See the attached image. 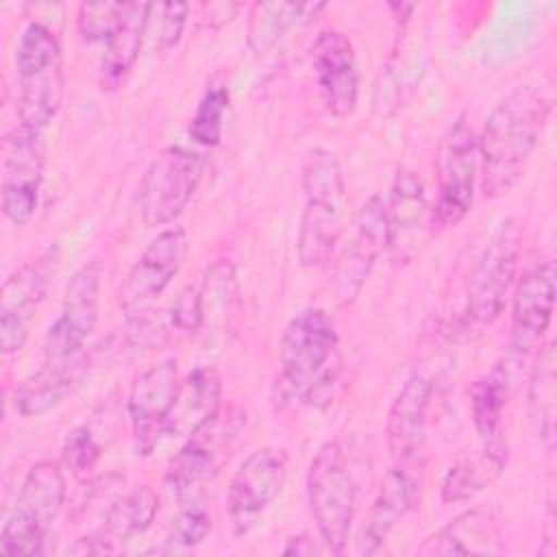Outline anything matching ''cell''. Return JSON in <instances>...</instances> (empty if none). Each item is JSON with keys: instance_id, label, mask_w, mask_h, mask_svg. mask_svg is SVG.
<instances>
[{"instance_id": "cell-28", "label": "cell", "mask_w": 557, "mask_h": 557, "mask_svg": "<svg viewBox=\"0 0 557 557\" xmlns=\"http://www.w3.org/2000/svg\"><path fill=\"white\" fill-rule=\"evenodd\" d=\"M324 4H294V2H257L250 9V24H248V44L257 54H265L272 50L285 33L300 24L315 17Z\"/></svg>"}, {"instance_id": "cell-33", "label": "cell", "mask_w": 557, "mask_h": 557, "mask_svg": "<svg viewBox=\"0 0 557 557\" xmlns=\"http://www.w3.org/2000/svg\"><path fill=\"white\" fill-rule=\"evenodd\" d=\"M211 531V516L209 511L194 503H187L170 522L161 546H157L152 553L159 555H181L194 550L198 544L205 542V537Z\"/></svg>"}, {"instance_id": "cell-37", "label": "cell", "mask_w": 557, "mask_h": 557, "mask_svg": "<svg viewBox=\"0 0 557 557\" xmlns=\"http://www.w3.org/2000/svg\"><path fill=\"white\" fill-rule=\"evenodd\" d=\"M154 11L159 13V44L161 48H174L183 35L189 4L185 2H165L154 4Z\"/></svg>"}, {"instance_id": "cell-38", "label": "cell", "mask_w": 557, "mask_h": 557, "mask_svg": "<svg viewBox=\"0 0 557 557\" xmlns=\"http://www.w3.org/2000/svg\"><path fill=\"white\" fill-rule=\"evenodd\" d=\"M318 553V546L307 535H294L283 546V555H313Z\"/></svg>"}, {"instance_id": "cell-16", "label": "cell", "mask_w": 557, "mask_h": 557, "mask_svg": "<svg viewBox=\"0 0 557 557\" xmlns=\"http://www.w3.org/2000/svg\"><path fill=\"white\" fill-rule=\"evenodd\" d=\"M555 285L557 270L553 257L535 261L520 278H516L509 324V348L516 361L527 359L542 346V337L553 320Z\"/></svg>"}, {"instance_id": "cell-22", "label": "cell", "mask_w": 557, "mask_h": 557, "mask_svg": "<svg viewBox=\"0 0 557 557\" xmlns=\"http://www.w3.org/2000/svg\"><path fill=\"white\" fill-rule=\"evenodd\" d=\"M387 207L389 226V250L396 259H409L420 242L426 224H431V209L426 205V191L422 178L409 170L400 168L394 176Z\"/></svg>"}, {"instance_id": "cell-34", "label": "cell", "mask_w": 557, "mask_h": 557, "mask_svg": "<svg viewBox=\"0 0 557 557\" xmlns=\"http://www.w3.org/2000/svg\"><path fill=\"white\" fill-rule=\"evenodd\" d=\"M98 459H100V446L94 433L85 424H78L65 433V440L61 446V461L72 472L74 479L85 481L94 472Z\"/></svg>"}, {"instance_id": "cell-5", "label": "cell", "mask_w": 557, "mask_h": 557, "mask_svg": "<svg viewBox=\"0 0 557 557\" xmlns=\"http://www.w3.org/2000/svg\"><path fill=\"white\" fill-rule=\"evenodd\" d=\"M307 496L324 548L342 555L357 516L359 487L339 442L318 448L307 470Z\"/></svg>"}, {"instance_id": "cell-20", "label": "cell", "mask_w": 557, "mask_h": 557, "mask_svg": "<svg viewBox=\"0 0 557 557\" xmlns=\"http://www.w3.org/2000/svg\"><path fill=\"white\" fill-rule=\"evenodd\" d=\"M431 394V379L422 372H413L396 394L385 422L392 463H424Z\"/></svg>"}, {"instance_id": "cell-15", "label": "cell", "mask_w": 557, "mask_h": 557, "mask_svg": "<svg viewBox=\"0 0 557 557\" xmlns=\"http://www.w3.org/2000/svg\"><path fill=\"white\" fill-rule=\"evenodd\" d=\"M44 133L17 124L2 146V176L0 200L4 218L24 226L37 211L39 191L44 181Z\"/></svg>"}, {"instance_id": "cell-11", "label": "cell", "mask_w": 557, "mask_h": 557, "mask_svg": "<svg viewBox=\"0 0 557 557\" xmlns=\"http://www.w3.org/2000/svg\"><path fill=\"white\" fill-rule=\"evenodd\" d=\"M339 244V252L331 259V287L339 305H350L361 294L376 259L389 248L385 198L370 196L357 211L346 242Z\"/></svg>"}, {"instance_id": "cell-6", "label": "cell", "mask_w": 557, "mask_h": 557, "mask_svg": "<svg viewBox=\"0 0 557 557\" xmlns=\"http://www.w3.org/2000/svg\"><path fill=\"white\" fill-rule=\"evenodd\" d=\"M65 503V476L57 461L33 463L0 533L2 555H39L52 522Z\"/></svg>"}, {"instance_id": "cell-9", "label": "cell", "mask_w": 557, "mask_h": 557, "mask_svg": "<svg viewBox=\"0 0 557 557\" xmlns=\"http://www.w3.org/2000/svg\"><path fill=\"white\" fill-rule=\"evenodd\" d=\"M205 159L183 146H165L152 157L139 181V215L146 226L172 224L194 198Z\"/></svg>"}, {"instance_id": "cell-10", "label": "cell", "mask_w": 557, "mask_h": 557, "mask_svg": "<svg viewBox=\"0 0 557 557\" xmlns=\"http://www.w3.org/2000/svg\"><path fill=\"white\" fill-rule=\"evenodd\" d=\"M242 424L244 416L237 409H222L183 442L165 470V483L181 500L194 503L198 492L218 474L220 466L228 459Z\"/></svg>"}, {"instance_id": "cell-30", "label": "cell", "mask_w": 557, "mask_h": 557, "mask_svg": "<svg viewBox=\"0 0 557 557\" xmlns=\"http://www.w3.org/2000/svg\"><path fill=\"white\" fill-rule=\"evenodd\" d=\"M529 411L540 437L553 446L555 440V342L548 339L535 350L529 374Z\"/></svg>"}, {"instance_id": "cell-24", "label": "cell", "mask_w": 557, "mask_h": 557, "mask_svg": "<svg viewBox=\"0 0 557 557\" xmlns=\"http://www.w3.org/2000/svg\"><path fill=\"white\" fill-rule=\"evenodd\" d=\"M150 22V4L146 2H122L117 22L104 41V54L100 61V85L102 89H120L133 72L144 35Z\"/></svg>"}, {"instance_id": "cell-31", "label": "cell", "mask_w": 557, "mask_h": 557, "mask_svg": "<svg viewBox=\"0 0 557 557\" xmlns=\"http://www.w3.org/2000/svg\"><path fill=\"white\" fill-rule=\"evenodd\" d=\"M507 392H509L507 366H496L492 372L476 379L470 387V418H472L474 431L483 442L500 435Z\"/></svg>"}, {"instance_id": "cell-4", "label": "cell", "mask_w": 557, "mask_h": 557, "mask_svg": "<svg viewBox=\"0 0 557 557\" xmlns=\"http://www.w3.org/2000/svg\"><path fill=\"white\" fill-rule=\"evenodd\" d=\"M20 124L46 131L63 102V52L54 30L28 22L15 48Z\"/></svg>"}, {"instance_id": "cell-14", "label": "cell", "mask_w": 557, "mask_h": 557, "mask_svg": "<svg viewBox=\"0 0 557 557\" xmlns=\"http://www.w3.org/2000/svg\"><path fill=\"white\" fill-rule=\"evenodd\" d=\"M100 311V265L89 261L81 265L63 294L59 315L44 339V361H76L85 357Z\"/></svg>"}, {"instance_id": "cell-27", "label": "cell", "mask_w": 557, "mask_h": 557, "mask_svg": "<svg viewBox=\"0 0 557 557\" xmlns=\"http://www.w3.org/2000/svg\"><path fill=\"white\" fill-rule=\"evenodd\" d=\"M85 357L76 361H44L39 370L15 385L13 407L24 418H37L59 407L78 383Z\"/></svg>"}, {"instance_id": "cell-7", "label": "cell", "mask_w": 557, "mask_h": 557, "mask_svg": "<svg viewBox=\"0 0 557 557\" xmlns=\"http://www.w3.org/2000/svg\"><path fill=\"white\" fill-rule=\"evenodd\" d=\"M520 250L522 233L518 224L507 218L492 233L472 268L463 311L468 324L483 329L498 320L518 278Z\"/></svg>"}, {"instance_id": "cell-3", "label": "cell", "mask_w": 557, "mask_h": 557, "mask_svg": "<svg viewBox=\"0 0 557 557\" xmlns=\"http://www.w3.org/2000/svg\"><path fill=\"white\" fill-rule=\"evenodd\" d=\"M302 213L298 224V259L302 268H324L346 231V181L337 157L311 148L300 172Z\"/></svg>"}, {"instance_id": "cell-12", "label": "cell", "mask_w": 557, "mask_h": 557, "mask_svg": "<svg viewBox=\"0 0 557 557\" xmlns=\"http://www.w3.org/2000/svg\"><path fill=\"white\" fill-rule=\"evenodd\" d=\"M287 450L261 446L235 470L226 490V511L235 535L248 533L272 507L287 481Z\"/></svg>"}, {"instance_id": "cell-21", "label": "cell", "mask_w": 557, "mask_h": 557, "mask_svg": "<svg viewBox=\"0 0 557 557\" xmlns=\"http://www.w3.org/2000/svg\"><path fill=\"white\" fill-rule=\"evenodd\" d=\"M424 463H392L372 500L366 524L361 527L357 546L361 553H379L394 527L413 509Z\"/></svg>"}, {"instance_id": "cell-36", "label": "cell", "mask_w": 557, "mask_h": 557, "mask_svg": "<svg viewBox=\"0 0 557 557\" xmlns=\"http://www.w3.org/2000/svg\"><path fill=\"white\" fill-rule=\"evenodd\" d=\"M170 326L176 333L194 335L202 329V302H200V289L185 287L170 309Z\"/></svg>"}, {"instance_id": "cell-25", "label": "cell", "mask_w": 557, "mask_h": 557, "mask_svg": "<svg viewBox=\"0 0 557 557\" xmlns=\"http://www.w3.org/2000/svg\"><path fill=\"white\" fill-rule=\"evenodd\" d=\"M503 550L498 522L490 511L468 509L429 535L416 555H490Z\"/></svg>"}, {"instance_id": "cell-23", "label": "cell", "mask_w": 557, "mask_h": 557, "mask_svg": "<svg viewBox=\"0 0 557 557\" xmlns=\"http://www.w3.org/2000/svg\"><path fill=\"white\" fill-rule=\"evenodd\" d=\"M222 409V379L218 370L211 366H198L178 385L165 435L187 440Z\"/></svg>"}, {"instance_id": "cell-17", "label": "cell", "mask_w": 557, "mask_h": 557, "mask_svg": "<svg viewBox=\"0 0 557 557\" xmlns=\"http://www.w3.org/2000/svg\"><path fill=\"white\" fill-rule=\"evenodd\" d=\"M178 385L181 376L174 357L161 359L135 376L126 409L139 455H150L165 435Z\"/></svg>"}, {"instance_id": "cell-19", "label": "cell", "mask_w": 557, "mask_h": 557, "mask_svg": "<svg viewBox=\"0 0 557 557\" xmlns=\"http://www.w3.org/2000/svg\"><path fill=\"white\" fill-rule=\"evenodd\" d=\"M48 265L26 261L9 274L0 292V346L4 355H15L28 342L37 311L48 292Z\"/></svg>"}, {"instance_id": "cell-29", "label": "cell", "mask_w": 557, "mask_h": 557, "mask_svg": "<svg viewBox=\"0 0 557 557\" xmlns=\"http://www.w3.org/2000/svg\"><path fill=\"white\" fill-rule=\"evenodd\" d=\"M159 511V496L150 485L135 487L113 500L104 513V527L100 529L115 544L128 542L150 529Z\"/></svg>"}, {"instance_id": "cell-26", "label": "cell", "mask_w": 557, "mask_h": 557, "mask_svg": "<svg viewBox=\"0 0 557 557\" xmlns=\"http://www.w3.org/2000/svg\"><path fill=\"white\" fill-rule=\"evenodd\" d=\"M507 466V444L496 435L483 442V448L459 457L442 476V503L457 505L472 500L490 483H494Z\"/></svg>"}, {"instance_id": "cell-18", "label": "cell", "mask_w": 557, "mask_h": 557, "mask_svg": "<svg viewBox=\"0 0 557 557\" xmlns=\"http://www.w3.org/2000/svg\"><path fill=\"white\" fill-rule=\"evenodd\" d=\"M311 67L324 107L348 117L359 102V65L352 41L342 30H322L311 48Z\"/></svg>"}, {"instance_id": "cell-13", "label": "cell", "mask_w": 557, "mask_h": 557, "mask_svg": "<svg viewBox=\"0 0 557 557\" xmlns=\"http://www.w3.org/2000/svg\"><path fill=\"white\" fill-rule=\"evenodd\" d=\"M187 252L189 239L181 226L161 231L144 248L117 289V305L128 320L152 311L154 302L163 296L168 285L183 268Z\"/></svg>"}, {"instance_id": "cell-2", "label": "cell", "mask_w": 557, "mask_h": 557, "mask_svg": "<svg viewBox=\"0 0 557 557\" xmlns=\"http://www.w3.org/2000/svg\"><path fill=\"white\" fill-rule=\"evenodd\" d=\"M342 374L339 333L320 307L298 311L285 326L278 348L274 398L285 407L324 405Z\"/></svg>"}, {"instance_id": "cell-1", "label": "cell", "mask_w": 557, "mask_h": 557, "mask_svg": "<svg viewBox=\"0 0 557 557\" xmlns=\"http://www.w3.org/2000/svg\"><path fill=\"white\" fill-rule=\"evenodd\" d=\"M550 98L537 85H518L487 115L479 146L485 198L509 194L522 178L548 122Z\"/></svg>"}, {"instance_id": "cell-8", "label": "cell", "mask_w": 557, "mask_h": 557, "mask_svg": "<svg viewBox=\"0 0 557 557\" xmlns=\"http://www.w3.org/2000/svg\"><path fill=\"white\" fill-rule=\"evenodd\" d=\"M479 170V146L472 124L461 113L444 131L435 154L437 196L431 209V224L448 228L459 224L474 200Z\"/></svg>"}, {"instance_id": "cell-32", "label": "cell", "mask_w": 557, "mask_h": 557, "mask_svg": "<svg viewBox=\"0 0 557 557\" xmlns=\"http://www.w3.org/2000/svg\"><path fill=\"white\" fill-rule=\"evenodd\" d=\"M228 87L224 83H209L200 96L189 122V137L202 146L213 148L222 139L224 115L228 109Z\"/></svg>"}, {"instance_id": "cell-35", "label": "cell", "mask_w": 557, "mask_h": 557, "mask_svg": "<svg viewBox=\"0 0 557 557\" xmlns=\"http://www.w3.org/2000/svg\"><path fill=\"white\" fill-rule=\"evenodd\" d=\"M122 2H83L78 4V35L87 44H98L107 41L117 15H120Z\"/></svg>"}]
</instances>
